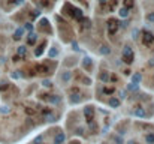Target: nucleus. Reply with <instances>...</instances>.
<instances>
[{
    "label": "nucleus",
    "instance_id": "nucleus-1",
    "mask_svg": "<svg viewBox=\"0 0 154 144\" xmlns=\"http://www.w3.org/2000/svg\"><path fill=\"white\" fill-rule=\"evenodd\" d=\"M23 33H24V29H18V30L15 32V39L21 38V36H23Z\"/></svg>",
    "mask_w": 154,
    "mask_h": 144
},
{
    "label": "nucleus",
    "instance_id": "nucleus-2",
    "mask_svg": "<svg viewBox=\"0 0 154 144\" xmlns=\"http://www.w3.org/2000/svg\"><path fill=\"white\" fill-rule=\"evenodd\" d=\"M127 14H129V9H126V8H124V9H121V12H120V15H121V17H127Z\"/></svg>",
    "mask_w": 154,
    "mask_h": 144
},
{
    "label": "nucleus",
    "instance_id": "nucleus-3",
    "mask_svg": "<svg viewBox=\"0 0 154 144\" xmlns=\"http://www.w3.org/2000/svg\"><path fill=\"white\" fill-rule=\"evenodd\" d=\"M18 54H21V56H23V54H26V47H20L18 48Z\"/></svg>",
    "mask_w": 154,
    "mask_h": 144
},
{
    "label": "nucleus",
    "instance_id": "nucleus-4",
    "mask_svg": "<svg viewBox=\"0 0 154 144\" xmlns=\"http://www.w3.org/2000/svg\"><path fill=\"white\" fill-rule=\"evenodd\" d=\"M63 138H64L63 135H58V137L55 138V143H61V141H63Z\"/></svg>",
    "mask_w": 154,
    "mask_h": 144
},
{
    "label": "nucleus",
    "instance_id": "nucleus-5",
    "mask_svg": "<svg viewBox=\"0 0 154 144\" xmlns=\"http://www.w3.org/2000/svg\"><path fill=\"white\" fill-rule=\"evenodd\" d=\"M26 29H27V30H32V29H33V24H30V23H27V26H26Z\"/></svg>",
    "mask_w": 154,
    "mask_h": 144
},
{
    "label": "nucleus",
    "instance_id": "nucleus-6",
    "mask_svg": "<svg viewBox=\"0 0 154 144\" xmlns=\"http://www.w3.org/2000/svg\"><path fill=\"white\" fill-rule=\"evenodd\" d=\"M111 105H118V101H111Z\"/></svg>",
    "mask_w": 154,
    "mask_h": 144
},
{
    "label": "nucleus",
    "instance_id": "nucleus-7",
    "mask_svg": "<svg viewBox=\"0 0 154 144\" xmlns=\"http://www.w3.org/2000/svg\"><path fill=\"white\" fill-rule=\"evenodd\" d=\"M148 20H150V21H154V14L153 15H148Z\"/></svg>",
    "mask_w": 154,
    "mask_h": 144
},
{
    "label": "nucleus",
    "instance_id": "nucleus-8",
    "mask_svg": "<svg viewBox=\"0 0 154 144\" xmlns=\"http://www.w3.org/2000/svg\"><path fill=\"white\" fill-rule=\"evenodd\" d=\"M100 2H105V0H100Z\"/></svg>",
    "mask_w": 154,
    "mask_h": 144
}]
</instances>
